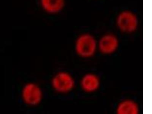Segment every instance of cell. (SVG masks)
<instances>
[{"instance_id":"3","label":"cell","mask_w":152,"mask_h":114,"mask_svg":"<svg viewBox=\"0 0 152 114\" xmlns=\"http://www.w3.org/2000/svg\"><path fill=\"white\" fill-rule=\"evenodd\" d=\"M21 96L24 104L28 107H35L40 104L42 101L43 91L38 84L28 82L22 88Z\"/></svg>"},{"instance_id":"6","label":"cell","mask_w":152,"mask_h":114,"mask_svg":"<svg viewBox=\"0 0 152 114\" xmlns=\"http://www.w3.org/2000/svg\"><path fill=\"white\" fill-rule=\"evenodd\" d=\"M100 80L97 75L88 73L81 78L80 85L81 89L86 93H94L98 90L100 86Z\"/></svg>"},{"instance_id":"4","label":"cell","mask_w":152,"mask_h":114,"mask_svg":"<svg viewBox=\"0 0 152 114\" xmlns=\"http://www.w3.org/2000/svg\"><path fill=\"white\" fill-rule=\"evenodd\" d=\"M116 23L117 27L121 32L126 34L132 33L137 29L139 19L135 12L126 10L118 14Z\"/></svg>"},{"instance_id":"1","label":"cell","mask_w":152,"mask_h":114,"mask_svg":"<svg viewBox=\"0 0 152 114\" xmlns=\"http://www.w3.org/2000/svg\"><path fill=\"white\" fill-rule=\"evenodd\" d=\"M74 48L76 54L81 58L85 59L91 58L98 50L97 41L90 34H82L76 39Z\"/></svg>"},{"instance_id":"2","label":"cell","mask_w":152,"mask_h":114,"mask_svg":"<svg viewBox=\"0 0 152 114\" xmlns=\"http://www.w3.org/2000/svg\"><path fill=\"white\" fill-rule=\"evenodd\" d=\"M51 88L59 94H66L72 91L75 86V81L68 72L61 71L54 75L51 81Z\"/></svg>"},{"instance_id":"7","label":"cell","mask_w":152,"mask_h":114,"mask_svg":"<svg viewBox=\"0 0 152 114\" xmlns=\"http://www.w3.org/2000/svg\"><path fill=\"white\" fill-rule=\"evenodd\" d=\"M42 9L48 14L56 15L61 12L66 6V0H39Z\"/></svg>"},{"instance_id":"8","label":"cell","mask_w":152,"mask_h":114,"mask_svg":"<svg viewBox=\"0 0 152 114\" xmlns=\"http://www.w3.org/2000/svg\"><path fill=\"white\" fill-rule=\"evenodd\" d=\"M140 108L137 103L134 100L126 99L118 104L116 108L118 114H138Z\"/></svg>"},{"instance_id":"5","label":"cell","mask_w":152,"mask_h":114,"mask_svg":"<svg viewBox=\"0 0 152 114\" xmlns=\"http://www.w3.org/2000/svg\"><path fill=\"white\" fill-rule=\"evenodd\" d=\"M119 45L118 38L112 33L105 34L97 41V49L103 55L113 54L118 50Z\"/></svg>"}]
</instances>
